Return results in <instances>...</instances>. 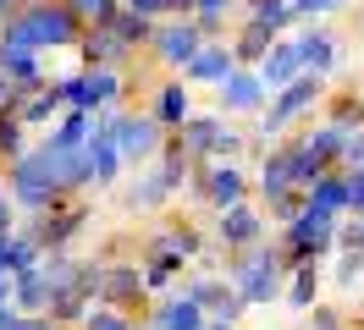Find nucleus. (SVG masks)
Here are the masks:
<instances>
[{
	"instance_id": "412c9836",
	"label": "nucleus",
	"mask_w": 364,
	"mask_h": 330,
	"mask_svg": "<svg viewBox=\"0 0 364 330\" xmlns=\"http://www.w3.org/2000/svg\"><path fill=\"white\" fill-rule=\"evenodd\" d=\"M254 72H259V83L271 88V94L293 88L298 77H304V61H298V44H293V33H287V39H276V44H271V55H265V61L254 66Z\"/></svg>"
},
{
	"instance_id": "79ce46f5",
	"label": "nucleus",
	"mask_w": 364,
	"mask_h": 330,
	"mask_svg": "<svg viewBox=\"0 0 364 330\" xmlns=\"http://www.w3.org/2000/svg\"><path fill=\"white\" fill-rule=\"evenodd\" d=\"M83 28H111V17L122 11V0H67Z\"/></svg>"
},
{
	"instance_id": "de8ad7c7",
	"label": "nucleus",
	"mask_w": 364,
	"mask_h": 330,
	"mask_svg": "<svg viewBox=\"0 0 364 330\" xmlns=\"http://www.w3.org/2000/svg\"><path fill=\"white\" fill-rule=\"evenodd\" d=\"M122 11H138V17L166 22V0H122Z\"/></svg>"
},
{
	"instance_id": "39448f33",
	"label": "nucleus",
	"mask_w": 364,
	"mask_h": 330,
	"mask_svg": "<svg viewBox=\"0 0 364 330\" xmlns=\"http://www.w3.org/2000/svg\"><path fill=\"white\" fill-rule=\"evenodd\" d=\"M17 22L33 50H77V39H83V22L67 0H23Z\"/></svg>"
},
{
	"instance_id": "13d9d810",
	"label": "nucleus",
	"mask_w": 364,
	"mask_h": 330,
	"mask_svg": "<svg viewBox=\"0 0 364 330\" xmlns=\"http://www.w3.org/2000/svg\"><path fill=\"white\" fill-rule=\"evenodd\" d=\"M138 330H149V325H138Z\"/></svg>"
},
{
	"instance_id": "6e6d98bb",
	"label": "nucleus",
	"mask_w": 364,
	"mask_h": 330,
	"mask_svg": "<svg viewBox=\"0 0 364 330\" xmlns=\"http://www.w3.org/2000/svg\"><path fill=\"white\" fill-rule=\"evenodd\" d=\"M205 330H237V325H227V319H205Z\"/></svg>"
},
{
	"instance_id": "4d7b16f0",
	"label": "nucleus",
	"mask_w": 364,
	"mask_h": 330,
	"mask_svg": "<svg viewBox=\"0 0 364 330\" xmlns=\"http://www.w3.org/2000/svg\"><path fill=\"white\" fill-rule=\"evenodd\" d=\"M0 187H6V160H0Z\"/></svg>"
},
{
	"instance_id": "b1692460",
	"label": "nucleus",
	"mask_w": 364,
	"mask_h": 330,
	"mask_svg": "<svg viewBox=\"0 0 364 330\" xmlns=\"http://www.w3.org/2000/svg\"><path fill=\"white\" fill-rule=\"evenodd\" d=\"M61 110H67V99H61V88H55V77H50V83L39 88V94H28V99L11 110V116H17L28 132H50L55 121H61Z\"/></svg>"
},
{
	"instance_id": "7ed1b4c3",
	"label": "nucleus",
	"mask_w": 364,
	"mask_h": 330,
	"mask_svg": "<svg viewBox=\"0 0 364 330\" xmlns=\"http://www.w3.org/2000/svg\"><path fill=\"white\" fill-rule=\"evenodd\" d=\"M271 242H276V259H282V270H298V264H309V259L326 264L331 253H337V220L320 215V209H304L293 226L271 231Z\"/></svg>"
},
{
	"instance_id": "5701e85b",
	"label": "nucleus",
	"mask_w": 364,
	"mask_h": 330,
	"mask_svg": "<svg viewBox=\"0 0 364 330\" xmlns=\"http://www.w3.org/2000/svg\"><path fill=\"white\" fill-rule=\"evenodd\" d=\"M320 292H326V264H320V259H309V264H298V270H287L282 303L293 308V314H309V308L320 303Z\"/></svg>"
},
{
	"instance_id": "2f4dec72",
	"label": "nucleus",
	"mask_w": 364,
	"mask_h": 330,
	"mask_svg": "<svg viewBox=\"0 0 364 330\" xmlns=\"http://www.w3.org/2000/svg\"><path fill=\"white\" fill-rule=\"evenodd\" d=\"M11 303L23 308V314H45V308H50V281H45L39 264L23 270V275H11Z\"/></svg>"
},
{
	"instance_id": "4c0bfd02",
	"label": "nucleus",
	"mask_w": 364,
	"mask_h": 330,
	"mask_svg": "<svg viewBox=\"0 0 364 330\" xmlns=\"http://www.w3.org/2000/svg\"><path fill=\"white\" fill-rule=\"evenodd\" d=\"M237 11V0H193V22L205 39H227V17Z\"/></svg>"
},
{
	"instance_id": "58836bf2",
	"label": "nucleus",
	"mask_w": 364,
	"mask_h": 330,
	"mask_svg": "<svg viewBox=\"0 0 364 330\" xmlns=\"http://www.w3.org/2000/svg\"><path fill=\"white\" fill-rule=\"evenodd\" d=\"M33 264H45V248L33 242V231H11V242H6V270L23 275V270H33Z\"/></svg>"
},
{
	"instance_id": "09e8293b",
	"label": "nucleus",
	"mask_w": 364,
	"mask_h": 330,
	"mask_svg": "<svg viewBox=\"0 0 364 330\" xmlns=\"http://www.w3.org/2000/svg\"><path fill=\"white\" fill-rule=\"evenodd\" d=\"M348 215H364V176H348Z\"/></svg>"
},
{
	"instance_id": "393cba45",
	"label": "nucleus",
	"mask_w": 364,
	"mask_h": 330,
	"mask_svg": "<svg viewBox=\"0 0 364 330\" xmlns=\"http://www.w3.org/2000/svg\"><path fill=\"white\" fill-rule=\"evenodd\" d=\"M72 55H77L83 66H127V61H133L111 28H83V39H77V50H72Z\"/></svg>"
},
{
	"instance_id": "37998d69",
	"label": "nucleus",
	"mask_w": 364,
	"mask_h": 330,
	"mask_svg": "<svg viewBox=\"0 0 364 330\" xmlns=\"http://www.w3.org/2000/svg\"><path fill=\"white\" fill-rule=\"evenodd\" d=\"M287 6H293V22L309 28V22H326V17H337V11H348L353 0H287Z\"/></svg>"
},
{
	"instance_id": "72a5a7b5",
	"label": "nucleus",
	"mask_w": 364,
	"mask_h": 330,
	"mask_svg": "<svg viewBox=\"0 0 364 330\" xmlns=\"http://www.w3.org/2000/svg\"><path fill=\"white\" fill-rule=\"evenodd\" d=\"M243 6H249L243 17L259 22L271 39H287V28H293V6H287V0H243Z\"/></svg>"
},
{
	"instance_id": "f3484780",
	"label": "nucleus",
	"mask_w": 364,
	"mask_h": 330,
	"mask_svg": "<svg viewBox=\"0 0 364 330\" xmlns=\"http://www.w3.org/2000/svg\"><path fill=\"white\" fill-rule=\"evenodd\" d=\"M149 116L160 121V132H177L188 116H193V88L182 83V77H160L155 88H149Z\"/></svg>"
},
{
	"instance_id": "c85d7f7f",
	"label": "nucleus",
	"mask_w": 364,
	"mask_h": 330,
	"mask_svg": "<svg viewBox=\"0 0 364 330\" xmlns=\"http://www.w3.org/2000/svg\"><path fill=\"white\" fill-rule=\"evenodd\" d=\"M83 83L94 94V110H116L127 94V72L122 66H83Z\"/></svg>"
},
{
	"instance_id": "4468645a",
	"label": "nucleus",
	"mask_w": 364,
	"mask_h": 330,
	"mask_svg": "<svg viewBox=\"0 0 364 330\" xmlns=\"http://www.w3.org/2000/svg\"><path fill=\"white\" fill-rule=\"evenodd\" d=\"M265 105H271V88L259 83V72H249V66H237L227 83L215 88V110L221 116H259Z\"/></svg>"
},
{
	"instance_id": "ea45409f",
	"label": "nucleus",
	"mask_w": 364,
	"mask_h": 330,
	"mask_svg": "<svg viewBox=\"0 0 364 330\" xmlns=\"http://www.w3.org/2000/svg\"><path fill=\"white\" fill-rule=\"evenodd\" d=\"M28 149H33V143H28V127L11 116V110H6V116H0V160L11 165V160H23Z\"/></svg>"
},
{
	"instance_id": "a211bd4d",
	"label": "nucleus",
	"mask_w": 364,
	"mask_h": 330,
	"mask_svg": "<svg viewBox=\"0 0 364 330\" xmlns=\"http://www.w3.org/2000/svg\"><path fill=\"white\" fill-rule=\"evenodd\" d=\"M0 77L11 83L17 105H23L28 94H39V88L50 83L45 77V50H0Z\"/></svg>"
},
{
	"instance_id": "864d4df0",
	"label": "nucleus",
	"mask_w": 364,
	"mask_h": 330,
	"mask_svg": "<svg viewBox=\"0 0 364 330\" xmlns=\"http://www.w3.org/2000/svg\"><path fill=\"white\" fill-rule=\"evenodd\" d=\"M17 330H55V325H50V314H28Z\"/></svg>"
},
{
	"instance_id": "7c9ffc66",
	"label": "nucleus",
	"mask_w": 364,
	"mask_h": 330,
	"mask_svg": "<svg viewBox=\"0 0 364 330\" xmlns=\"http://www.w3.org/2000/svg\"><path fill=\"white\" fill-rule=\"evenodd\" d=\"M144 264V292L149 297H166V292H177V275H188V264L177 259V253H149Z\"/></svg>"
},
{
	"instance_id": "9d476101",
	"label": "nucleus",
	"mask_w": 364,
	"mask_h": 330,
	"mask_svg": "<svg viewBox=\"0 0 364 330\" xmlns=\"http://www.w3.org/2000/svg\"><path fill=\"white\" fill-rule=\"evenodd\" d=\"M210 242L221 248V253H249V248H259V242H271V220H265V209L259 204H237V209H227V215H215V226H210Z\"/></svg>"
},
{
	"instance_id": "2eb2a0df",
	"label": "nucleus",
	"mask_w": 364,
	"mask_h": 330,
	"mask_svg": "<svg viewBox=\"0 0 364 330\" xmlns=\"http://www.w3.org/2000/svg\"><path fill=\"white\" fill-rule=\"evenodd\" d=\"M232 72H237V55H232V44H227V39H205V44H199V55L182 66L177 77H182L188 88H221Z\"/></svg>"
},
{
	"instance_id": "20e7f679",
	"label": "nucleus",
	"mask_w": 364,
	"mask_h": 330,
	"mask_svg": "<svg viewBox=\"0 0 364 330\" xmlns=\"http://www.w3.org/2000/svg\"><path fill=\"white\" fill-rule=\"evenodd\" d=\"M188 193L199 198L205 209L227 215V209H237V204H249L254 182H249V171H243L237 160H199L193 176H188Z\"/></svg>"
},
{
	"instance_id": "c9c22d12",
	"label": "nucleus",
	"mask_w": 364,
	"mask_h": 330,
	"mask_svg": "<svg viewBox=\"0 0 364 330\" xmlns=\"http://www.w3.org/2000/svg\"><path fill=\"white\" fill-rule=\"evenodd\" d=\"M254 204L265 209V220H271L276 231H282V226H293V220L304 215V209H309V198H304V187H287V193H276V198H254Z\"/></svg>"
},
{
	"instance_id": "c03bdc74",
	"label": "nucleus",
	"mask_w": 364,
	"mask_h": 330,
	"mask_svg": "<svg viewBox=\"0 0 364 330\" xmlns=\"http://www.w3.org/2000/svg\"><path fill=\"white\" fill-rule=\"evenodd\" d=\"M304 325H309V330H348V314H342L337 303H326V297H320V303L304 314Z\"/></svg>"
},
{
	"instance_id": "c756f323",
	"label": "nucleus",
	"mask_w": 364,
	"mask_h": 330,
	"mask_svg": "<svg viewBox=\"0 0 364 330\" xmlns=\"http://www.w3.org/2000/svg\"><path fill=\"white\" fill-rule=\"evenodd\" d=\"M232 55H237V66H249V72H254V66H259V61H265V55H271V33H265V28H259V22H249V17H243V22H237V28H232Z\"/></svg>"
},
{
	"instance_id": "a18cd8bd",
	"label": "nucleus",
	"mask_w": 364,
	"mask_h": 330,
	"mask_svg": "<svg viewBox=\"0 0 364 330\" xmlns=\"http://www.w3.org/2000/svg\"><path fill=\"white\" fill-rule=\"evenodd\" d=\"M337 171H342V176H364V132H348V143H342Z\"/></svg>"
},
{
	"instance_id": "603ef678",
	"label": "nucleus",
	"mask_w": 364,
	"mask_h": 330,
	"mask_svg": "<svg viewBox=\"0 0 364 330\" xmlns=\"http://www.w3.org/2000/svg\"><path fill=\"white\" fill-rule=\"evenodd\" d=\"M166 17H193V0H166Z\"/></svg>"
},
{
	"instance_id": "a19ab883",
	"label": "nucleus",
	"mask_w": 364,
	"mask_h": 330,
	"mask_svg": "<svg viewBox=\"0 0 364 330\" xmlns=\"http://www.w3.org/2000/svg\"><path fill=\"white\" fill-rule=\"evenodd\" d=\"M77 330H138L133 314H122V308H105V303H94L89 314H83V325Z\"/></svg>"
},
{
	"instance_id": "f8f14e48",
	"label": "nucleus",
	"mask_w": 364,
	"mask_h": 330,
	"mask_svg": "<svg viewBox=\"0 0 364 330\" xmlns=\"http://www.w3.org/2000/svg\"><path fill=\"white\" fill-rule=\"evenodd\" d=\"M182 297H193L210 319H227V325H243V314H249L243 297L227 286V275H221V270H199V264L182 275Z\"/></svg>"
},
{
	"instance_id": "8fccbe9b",
	"label": "nucleus",
	"mask_w": 364,
	"mask_h": 330,
	"mask_svg": "<svg viewBox=\"0 0 364 330\" xmlns=\"http://www.w3.org/2000/svg\"><path fill=\"white\" fill-rule=\"evenodd\" d=\"M11 215H17V204H11V193L0 187V231H17V226H11Z\"/></svg>"
},
{
	"instance_id": "6e6552de",
	"label": "nucleus",
	"mask_w": 364,
	"mask_h": 330,
	"mask_svg": "<svg viewBox=\"0 0 364 330\" xmlns=\"http://www.w3.org/2000/svg\"><path fill=\"white\" fill-rule=\"evenodd\" d=\"M94 220V209H89V198L77 193V198H55L45 215H33V242L45 248V253H72V242L83 237V226Z\"/></svg>"
},
{
	"instance_id": "f257e3e1",
	"label": "nucleus",
	"mask_w": 364,
	"mask_h": 330,
	"mask_svg": "<svg viewBox=\"0 0 364 330\" xmlns=\"http://www.w3.org/2000/svg\"><path fill=\"white\" fill-rule=\"evenodd\" d=\"M221 275H227V286L243 297V308L282 303V286H287V270L276 259V242H259L249 253H232V259L221 264Z\"/></svg>"
},
{
	"instance_id": "dca6fc26",
	"label": "nucleus",
	"mask_w": 364,
	"mask_h": 330,
	"mask_svg": "<svg viewBox=\"0 0 364 330\" xmlns=\"http://www.w3.org/2000/svg\"><path fill=\"white\" fill-rule=\"evenodd\" d=\"M298 44V61H304V72H315V77H331L342 66V39L326 28V22H309V28H298L293 33Z\"/></svg>"
},
{
	"instance_id": "aec40b11",
	"label": "nucleus",
	"mask_w": 364,
	"mask_h": 330,
	"mask_svg": "<svg viewBox=\"0 0 364 330\" xmlns=\"http://www.w3.org/2000/svg\"><path fill=\"white\" fill-rule=\"evenodd\" d=\"M221 132H227V116H221V110H193V116H188L171 138L182 143V154H188V160H210Z\"/></svg>"
},
{
	"instance_id": "6ab92c4d",
	"label": "nucleus",
	"mask_w": 364,
	"mask_h": 330,
	"mask_svg": "<svg viewBox=\"0 0 364 330\" xmlns=\"http://www.w3.org/2000/svg\"><path fill=\"white\" fill-rule=\"evenodd\" d=\"M205 308L193 303V297H182V286L177 292H166V297H155L149 303V314H144V325L149 330H205Z\"/></svg>"
},
{
	"instance_id": "5fc2aeb1",
	"label": "nucleus",
	"mask_w": 364,
	"mask_h": 330,
	"mask_svg": "<svg viewBox=\"0 0 364 330\" xmlns=\"http://www.w3.org/2000/svg\"><path fill=\"white\" fill-rule=\"evenodd\" d=\"M11 303V275H6V270H0V308Z\"/></svg>"
},
{
	"instance_id": "423d86ee",
	"label": "nucleus",
	"mask_w": 364,
	"mask_h": 330,
	"mask_svg": "<svg viewBox=\"0 0 364 330\" xmlns=\"http://www.w3.org/2000/svg\"><path fill=\"white\" fill-rule=\"evenodd\" d=\"M342 143H348V132L331 127V121H315V127H298L287 138V149H293V171H298V187H309L315 176L337 171L342 160Z\"/></svg>"
},
{
	"instance_id": "0eeeda50",
	"label": "nucleus",
	"mask_w": 364,
	"mask_h": 330,
	"mask_svg": "<svg viewBox=\"0 0 364 330\" xmlns=\"http://www.w3.org/2000/svg\"><path fill=\"white\" fill-rule=\"evenodd\" d=\"M6 193H11V204L28 209V215H45L55 198H67L61 187H55V176H50V165H45V154H39V149H28L23 160L6 165ZM72 198H77V193H72Z\"/></svg>"
},
{
	"instance_id": "473e14b6",
	"label": "nucleus",
	"mask_w": 364,
	"mask_h": 330,
	"mask_svg": "<svg viewBox=\"0 0 364 330\" xmlns=\"http://www.w3.org/2000/svg\"><path fill=\"white\" fill-rule=\"evenodd\" d=\"M111 33L122 39V50L138 61V50H149V39H155V17H138V11H116L111 17Z\"/></svg>"
},
{
	"instance_id": "ddd939ff",
	"label": "nucleus",
	"mask_w": 364,
	"mask_h": 330,
	"mask_svg": "<svg viewBox=\"0 0 364 330\" xmlns=\"http://www.w3.org/2000/svg\"><path fill=\"white\" fill-rule=\"evenodd\" d=\"M160 143H166V132L149 110H122V127H116V154H122V165L127 171H144V165H155L160 160Z\"/></svg>"
},
{
	"instance_id": "3c124183",
	"label": "nucleus",
	"mask_w": 364,
	"mask_h": 330,
	"mask_svg": "<svg viewBox=\"0 0 364 330\" xmlns=\"http://www.w3.org/2000/svg\"><path fill=\"white\" fill-rule=\"evenodd\" d=\"M23 319H28V314H23L17 303H6V308H0V330H17Z\"/></svg>"
},
{
	"instance_id": "1a4fd4ad",
	"label": "nucleus",
	"mask_w": 364,
	"mask_h": 330,
	"mask_svg": "<svg viewBox=\"0 0 364 330\" xmlns=\"http://www.w3.org/2000/svg\"><path fill=\"white\" fill-rule=\"evenodd\" d=\"M199 44H205V33H199V22L193 17H166V22H155V39H149V61L166 72V77H177L182 66L199 55Z\"/></svg>"
},
{
	"instance_id": "e433bc0d",
	"label": "nucleus",
	"mask_w": 364,
	"mask_h": 330,
	"mask_svg": "<svg viewBox=\"0 0 364 330\" xmlns=\"http://www.w3.org/2000/svg\"><path fill=\"white\" fill-rule=\"evenodd\" d=\"M50 138H55L61 149H83V143L94 138V116L89 110H61V121L50 127Z\"/></svg>"
},
{
	"instance_id": "f03ea898",
	"label": "nucleus",
	"mask_w": 364,
	"mask_h": 330,
	"mask_svg": "<svg viewBox=\"0 0 364 330\" xmlns=\"http://www.w3.org/2000/svg\"><path fill=\"white\" fill-rule=\"evenodd\" d=\"M326 77H315V72H304L293 88H282V94H271V105L259 110V138L265 143H282V138H293L298 121H309L320 105H326Z\"/></svg>"
},
{
	"instance_id": "9b49d317",
	"label": "nucleus",
	"mask_w": 364,
	"mask_h": 330,
	"mask_svg": "<svg viewBox=\"0 0 364 330\" xmlns=\"http://www.w3.org/2000/svg\"><path fill=\"white\" fill-rule=\"evenodd\" d=\"M100 303H105V308H122V314H133V319H144L149 303H155V297L144 292V264H138V259H105Z\"/></svg>"
},
{
	"instance_id": "a878e982",
	"label": "nucleus",
	"mask_w": 364,
	"mask_h": 330,
	"mask_svg": "<svg viewBox=\"0 0 364 330\" xmlns=\"http://www.w3.org/2000/svg\"><path fill=\"white\" fill-rule=\"evenodd\" d=\"M326 286L342 297H359L364 292V248H337L326 259Z\"/></svg>"
},
{
	"instance_id": "bb28decb",
	"label": "nucleus",
	"mask_w": 364,
	"mask_h": 330,
	"mask_svg": "<svg viewBox=\"0 0 364 330\" xmlns=\"http://www.w3.org/2000/svg\"><path fill=\"white\" fill-rule=\"evenodd\" d=\"M304 198H309V209H320V215H331V220H342V215H348V176H342V171L315 176V182L304 187Z\"/></svg>"
},
{
	"instance_id": "4be33fe9",
	"label": "nucleus",
	"mask_w": 364,
	"mask_h": 330,
	"mask_svg": "<svg viewBox=\"0 0 364 330\" xmlns=\"http://www.w3.org/2000/svg\"><path fill=\"white\" fill-rule=\"evenodd\" d=\"M287 187H298V171H293V149H287V138H282V143H271L265 160H259L254 193H259V198H276V193H287Z\"/></svg>"
},
{
	"instance_id": "cd10ccee",
	"label": "nucleus",
	"mask_w": 364,
	"mask_h": 330,
	"mask_svg": "<svg viewBox=\"0 0 364 330\" xmlns=\"http://www.w3.org/2000/svg\"><path fill=\"white\" fill-rule=\"evenodd\" d=\"M320 116H326L331 127H342V132H364V94L359 88H331L326 105H320Z\"/></svg>"
},
{
	"instance_id": "49530a36",
	"label": "nucleus",
	"mask_w": 364,
	"mask_h": 330,
	"mask_svg": "<svg viewBox=\"0 0 364 330\" xmlns=\"http://www.w3.org/2000/svg\"><path fill=\"white\" fill-rule=\"evenodd\" d=\"M243 154H249V138H243L237 127H227L221 138H215V154H210V160H243Z\"/></svg>"
},
{
	"instance_id": "f704fd0d",
	"label": "nucleus",
	"mask_w": 364,
	"mask_h": 330,
	"mask_svg": "<svg viewBox=\"0 0 364 330\" xmlns=\"http://www.w3.org/2000/svg\"><path fill=\"white\" fill-rule=\"evenodd\" d=\"M89 308H94L89 297H83L77 286H67V292H55V297H50V308H45V314H50V325H55V330H77Z\"/></svg>"
}]
</instances>
